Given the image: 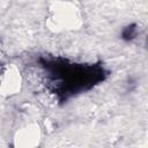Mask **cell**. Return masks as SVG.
<instances>
[{
	"instance_id": "6da1fadb",
	"label": "cell",
	"mask_w": 148,
	"mask_h": 148,
	"mask_svg": "<svg viewBox=\"0 0 148 148\" xmlns=\"http://www.w3.org/2000/svg\"><path fill=\"white\" fill-rule=\"evenodd\" d=\"M38 64L44 71L47 88L60 102L92 89L109 75L101 64L74 62L61 57L40 56Z\"/></svg>"
},
{
	"instance_id": "7a4b0ae2",
	"label": "cell",
	"mask_w": 148,
	"mask_h": 148,
	"mask_svg": "<svg viewBox=\"0 0 148 148\" xmlns=\"http://www.w3.org/2000/svg\"><path fill=\"white\" fill-rule=\"evenodd\" d=\"M139 35V25L136 23H130L125 25L120 31V38L124 42H132Z\"/></svg>"
}]
</instances>
